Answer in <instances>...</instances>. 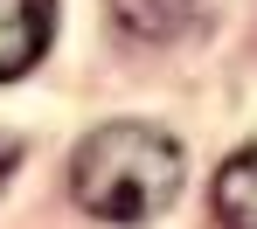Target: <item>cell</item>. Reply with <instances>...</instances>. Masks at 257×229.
Instances as JSON below:
<instances>
[{
  "instance_id": "6da1fadb",
  "label": "cell",
  "mask_w": 257,
  "mask_h": 229,
  "mask_svg": "<svg viewBox=\"0 0 257 229\" xmlns=\"http://www.w3.org/2000/svg\"><path fill=\"white\" fill-rule=\"evenodd\" d=\"M70 187L97 222L139 229L153 215H167L174 194H181V146H174L160 125H97V132L77 146L70 160Z\"/></svg>"
},
{
  "instance_id": "7a4b0ae2",
  "label": "cell",
  "mask_w": 257,
  "mask_h": 229,
  "mask_svg": "<svg viewBox=\"0 0 257 229\" xmlns=\"http://www.w3.org/2000/svg\"><path fill=\"white\" fill-rule=\"evenodd\" d=\"M56 42V0H0V84L28 77Z\"/></svg>"
},
{
  "instance_id": "3957f363",
  "label": "cell",
  "mask_w": 257,
  "mask_h": 229,
  "mask_svg": "<svg viewBox=\"0 0 257 229\" xmlns=\"http://www.w3.org/2000/svg\"><path fill=\"white\" fill-rule=\"evenodd\" d=\"M132 42H181L202 21V0H104Z\"/></svg>"
},
{
  "instance_id": "277c9868",
  "label": "cell",
  "mask_w": 257,
  "mask_h": 229,
  "mask_svg": "<svg viewBox=\"0 0 257 229\" xmlns=\"http://www.w3.org/2000/svg\"><path fill=\"white\" fill-rule=\"evenodd\" d=\"M215 215L229 229H257V146H236L215 174Z\"/></svg>"
},
{
  "instance_id": "5b68a950",
  "label": "cell",
  "mask_w": 257,
  "mask_h": 229,
  "mask_svg": "<svg viewBox=\"0 0 257 229\" xmlns=\"http://www.w3.org/2000/svg\"><path fill=\"white\" fill-rule=\"evenodd\" d=\"M14 167H21V139H14V132H0V187L14 181Z\"/></svg>"
}]
</instances>
